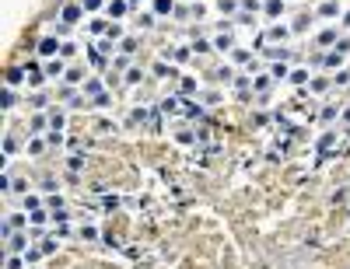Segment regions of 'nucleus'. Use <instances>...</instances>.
<instances>
[{
  "instance_id": "f257e3e1",
  "label": "nucleus",
  "mask_w": 350,
  "mask_h": 269,
  "mask_svg": "<svg viewBox=\"0 0 350 269\" xmlns=\"http://www.w3.org/2000/svg\"><path fill=\"white\" fill-rule=\"evenodd\" d=\"M333 143H336V130H326L319 136V161H329L333 157Z\"/></svg>"
},
{
  "instance_id": "f03ea898",
  "label": "nucleus",
  "mask_w": 350,
  "mask_h": 269,
  "mask_svg": "<svg viewBox=\"0 0 350 269\" xmlns=\"http://www.w3.org/2000/svg\"><path fill=\"white\" fill-rule=\"evenodd\" d=\"M60 49H63V42H60L56 35H46V39L39 42V53H42V56H56Z\"/></svg>"
},
{
  "instance_id": "7ed1b4c3",
  "label": "nucleus",
  "mask_w": 350,
  "mask_h": 269,
  "mask_svg": "<svg viewBox=\"0 0 350 269\" xmlns=\"http://www.w3.org/2000/svg\"><path fill=\"white\" fill-rule=\"evenodd\" d=\"M7 248H11V255L28 252V238H25V234H11V238H7Z\"/></svg>"
},
{
  "instance_id": "20e7f679",
  "label": "nucleus",
  "mask_w": 350,
  "mask_h": 269,
  "mask_svg": "<svg viewBox=\"0 0 350 269\" xmlns=\"http://www.w3.org/2000/svg\"><path fill=\"white\" fill-rule=\"evenodd\" d=\"M81 11H84L81 4H67V7H63V25H77V18H81Z\"/></svg>"
},
{
  "instance_id": "39448f33",
  "label": "nucleus",
  "mask_w": 350,
  "mask_h": 269,
  "mask_svg": "<svg viewBox=\"0 0 350 269\" xmlns=\"http://www.w3.org/2000/svg\"><path fill=\"white\" fill-rule=\"evenodd\" d=\"M182 116H186V119H203L207 112H203L200 105H193V102H182Z\"/></svg>"
},
{
  "instance_id": "423d86ee",
  "label": "nucleus",
  "mask_w": 350,
  "mask_h": 269,
  "mask_svg": "<svg viewBox=\"0 0 350 269\" xmlns=\"http://www.w3.org/2000/svg\"><path fill=\"white\" fill-rule=\"evenodd\" d=\"M151 73H154V77H175V67H172V63H165V60H158V63L151 67Z\"/></svg>"
},
{
  "instance_id": "0eeeda50",
  "label": "nucleus",
  "mask_w": 350,
  "mask_h": 269,
  "mask_svg": "<svg viewBox=\"0 0 350 269\" xmlns=\"http://www.w3.org/2000/svg\"><path fill=\"white\" fill-rule=\"evenodd\" d=\"M214 46H217V49H224V53H228V49H231V46H235V35H231V32H221V35H217V39H214Z\"/></svg>"
},
{
  "instance_id": "6e6552de",
  "label": "nucleus",
  "mask_w": 350,
  "mask_h": 269,
  "mask_svg": "<svg viewBox=\"0 0 350 269\" xmlns=\"http://www.w3.org/2000/svg\"><path fill=\"white\" fill-rule=\"evenodd\" d=\"M175 11V0H154V14L158 18H165V14H172Z\"/></svg>"
},
{
  "instance_id": "1a4fd4ad",
  "label": "nucleus",
  "mask_w": 350,
  "mask_h": 269,
  "mask_svg": "<svg viewBox=\"0 0 350 269\" xmlns=\"http://www.w3.org/2000/svg\"><path fill=\"white\" fill-rule=\"evenodd\" d=\"M46 73H49V77H60V73H67V70H63V56L49 60V63H46Z\"/></svg>"
},
{
  "instance_id": "9d476101",
  "label": "nucleus",
  "mask_w": 350,
  "mask_h": 269,
  "mask_svg": "<svg viewBox=\"0 0 350 269\" xmlns=\"http://www.w3.org/2000/svg\"><path fill=\"white\" fill-rule=\"evenodd\" d=\"M126 11H130V4H123V0H112L109 4V18H123Z\"/></svg>"
},
{
  "instance_id": "9b49d317",
  "label": "nucleus",
  "mask_w": 350,
  "mask_h": 269,
  "mask_svg": "<svg viewBox=\"0 0 350 269\" xmlns=\"http://www.w3.org/2000/svg\"><path fill=\"white\" fill-rule=\"evenodd\" d=\"M49 217H53V213H49V210H32V213H28V220H32V224H35V227H42V224H46V220H49Z\"/></svg>"
},
{
  "instance_id": "f8f14e48",
  "label": "nucleus",
  "mask_w": 350,
  "mask_h": 269,
  "mask_svg": "<svg viewBox=\"0 0 350 269\" xmlns=\"http://www.w3.org/2000/svg\"><path fill=\"white\" fill-rule=\"evenodd\" d=\"M28 70H21V67H11L7 70V87H14V84H21V77H25Z\"/></svg>"
},
{
  "instance_id": "ddd939ff",
  "label": "nucleus",
  "mask_w": 350,
  "mask_h": 269,
  "mask_svg": "<svg viewBox=\"0 0 350 269\" xmlns=\"http://www.w3.org/2000/svg\"><path fill=\"white\" fill-rule=\"evenodd\" d=\"M319 14H322V18H336V14H340V7H336V0H326V4L319 7Z\"/></svg>"
},
{
  "instance_id": "4468645a",
  "label": "nucleus",
  "mask_w": 350,
  "mask_h": 269,
  "mask_svg": "<svg viewBox=\"0 0 350 269\" xmlns=\"http://www.w3.org/2000/svg\"><path fill=\"white\" fill-rule=\"evenodd\" d=\"M105 87H102V80H84V95H91V98H98Z\"/></svg>"
},
{
  "instance_id": "2eb2a0df",
  "label": "nucleus",
  "mask_w": 350,
  "mask_h": 269,
  "mask_svg": "<svg viewBox=\"0 0 350 269\" xmlns=\"http://www.w3.org/2000/svg\"><path fill=\"white\" fill-rule=\"evenodd\" d=\"M343 56H347V53H340V49H333V53H329V56H326L322 63H326V67L333 70V67H340V63H343Z\"/></svg>"
},
{
  "instance_id": "dca6fc26",
  "label": "nucleus",
  "mask_w": 350,
  "mask_h": 269,
  "mask_svg": "<svg viewBox=\"0 0 350 269\" xmlns=\"http://www.w3.org/2000/svg\"><path fill=\"white\" fill-rule=\"evenodd\" d=\"M266 14H270V18H280V14H284V0H266Z\"/></svg>"
},
{
  "instance_id": "f3484780",
  "label": "nucleus",
  "mask_w": 350,
  "mask_h": 269,
  "mask_svg": "<svg viewBox=\"0 0 350 269\" xmlns=\"http://www.w3.org/2000/svg\"><path fill=\"white\" fill-rule=\"evenodd\" d=\"M49 126L53 130H63V112L60 109H49Z\"/></svg>"
},
{
  "instance_id": "a211bd4d",
  "label": "nucleus",
  "mask_w": 350,
  "mask_h": 269,
  "mask_svg": "<svg viewBox=\"0 0 350 269\" xmlns=\"http://www.w3.org/2000/svg\"><path fill=\"white\" fill-rule=\"evenodd\" d=\"M67 168H70V171H81V168H84V154H70Z\"/></svg>"
},
{
  "instance_id": "6ab92c4d",
  "label": "nucleus",
  "mask_w": 350,
  "mask_h": 269,
  "mask_svg": "<svg viewBox=\"0 0 350 269\" xmlns=\"http://www.w3.org/2000/svg\"><path fill=\"white\" fill-rule=\"evenodd\" d=\"M291 80H294V84H308V70H305V67L291 70Z\"/></svg>"
},
{
  "instance_id": "aec40b11",
  "label": "nucleus",
  "mask_w": 350,
  "mask_h": 269,
  "mask_svg": "<svg viewBox=\"0 0 350 269\" xmlns=\"http://www.w3.org/2000/svg\"><path fill=\"white\" fill-rule=\"evenodd\" d=\"M333 42H340V39H336V32H333V28H329V32H322V35H319V46H333Z\"/></svg>"
},
{
  "instance_id": "412c9836",
  "label": "nucleus",
  "mask_w": 350,
  "mask_h": 269,
  "mask_svg": "<svg viewBox=\"0 0 350 269\" xmlns=\"http://www.w3.org/2000/svg\"><path fill=\"white\" fill-rule=\"evenodd\" d=\"M189 53H193L189 46H179V49L172 53V60H175V63H182V60H189Z\"/></svg>"
},
{
  "instance_id": "4be33fe9",
  "label": "nucleus",
  "mask_w": 350,
  "mask_h": 269,
  "mask_svg": "<svg viewBox=\"0 0 350 269\" xmlns=\"http://www.w3.org/2000/svg\"><path fill=\"white\" fill-rule=\"evenodd\" d=\"M14 102H18V98H14V91L7 87V91L0 95V105H4V109H14Z\"/></svg>"
},
{
  "instance_id": "5701e85b",
  "label": "nucleus",
  "mask_w": 350,
  "mask_h": 269,
  "mask_svg": "<svg viewBox=\"0 0 350 269\" xmlns=\"http://www.w3.org/2000/svg\"><path fill=\"white\" fill-rule=\"evenodd\" d=\"M336 116H340V109H336V105H326V109H322V123H333Z\"/></svg>"
},
{
  "instance_id": "b1692460",
  "label": "nucleus",
  "mask_w": 350,
  "mask_h": 269,
  "mask_svg": "<svg viewBox=\"0 0 350 269\" xmlns=\"http://www.w3.org/2000/svg\"><path fill=\"white\" fill-rule=\"evenodd\" d=\"M140 77H144V70H140V67H130V70H126V84H140Z\"/></svg>"
},
{
  "instance_id": "393cba45",
  "label": "nucleus",
  "mask_w": 350,
  "mask_h": 269,
  "mask_svg": "<svg viewBox=\"0 0 350 269\" xmlns=\"http://www.w3.org/2000/svg\"><path fill=\"white\" fill-rule=\"evenodd\" d=\"M214 49V42H207V39H196L193 42V53H210Z\"/></svg>"
},
{
  "instance_id": "a878e982",
  "label": "nucleus",
  "mask_w": 350,
  "mask_h": 269,
  "mask_svg": "<svg viewBox=\"0 0 350 269\" xmlns=\"http://www.w3.org/2000/svg\"><path fill=\"white\" fill-rule=\"evenodd\" d=\"M266 39H287V28H284V25H277V28H270V32H266Z\"/></svg>"
},
{
  "instance_id": "bb28decb",
  "label": "nucleus",
  "mask_w": 350,
  "mask_h": 269,
  "mask_svg": "<svg viewBox=\"0 0 350 269\" xmlns=\"http://www.w3.org/2000/svg\"><path fill=\"white\" fill-rule=\"evenodd\" d=\"M266 87H270V77H256V80H252V91H259V95H263Z\"/></svg>"
},
{
  "instance_id": "cd10ccee",
  "label": "nucleus",
  "mask_w": 350,
  "mask_h": 269,
  "mask_svg": "<svg viewBox=\"0 0 350 269\" xmlns=\"http://www.w3.org/2000/svg\"><path fill=\"white\" fill-rule=\"evenodd\" d=\"M46 123H49V116H35V119H32V130H28V133H39V130L46 126Z\"/></svg>"
},
{
  "instance_id": "c85d7f7f",
  "label": "nucleus",
  "mask_w": 350,
  "mask_h": 269,
  "mask_svg": "<svg viewBox=\"0 0 350 269\" xmlns=\"http://www.w3.org/2000/svg\"><path fill=\"white\" fill-rule=\"evenodd\" d=\"M39 248H42V255H53V252H56V238H46Z\"/></svg>"
},
{
  "instance_id": "c756f323",
  "label": "nucleus",
  "mask_w": 350,
  "mask_h": 269,
  "mask_svg": "<svg viewBox=\"0 0 350 269\" xmlns=\"http://www.w3.org/2000/svg\"><path fill=\"white\" fill-rule=\"evenodd\" d=\"M270 73H273L277 80H280V77H291V70L284 67V63H273V67H270Z\"/></svg>"
},
{
  "instance_id": "7c9ffc66",
  "label": "nucleus",
  "mask_w": 350,
  "mask_h": 269,
  "mask_svg": "<svg viewBox=\"0 0 350 269\" xmlns=\"http://www.w3.org/2000/svg\"><path fill=\"white\" fill-rule=\"evenodd\" d=\"M46 143H49V147H60V143H63V133H60V130H53V133L46 136Z\"/></svg>"
},
{
  "instance_id": "2f4dec72",
  "label": "nucleus",
  "mask_w": 350,
  "mask_h": 269,
  "mask_svg": "<svg viewBox=\"0 0 350 269\" xmlns=\"http://www.w3.org/2000/svg\"><path fill=\"white\" fill-rule=\"evenodd\" d=\"M308 21H312V18H308V14H305V18H298V21H294V25H291V32H305V28H308Z\"/></svg>"
},
{
  "instance_id": "473e14b6",
  "label": "nucleus",
  "mask_w": 350,
  "mask_h": 269,
  "mask_svg": "<svg viewBox=\"0 0 350 269\" xmlns=\"http://www.w3.org/2000/svg\"><path fill=\"white\" fill-rule=\"evenodd\" d=\"M196 91V80L193 77H182V95H193Z\"/></svg>"
},
{
  "instance_id": "72a5a7b5",
  "label": "nucleus",
  "mask_w": 350,
  "mask_h": 269,
  "mask_svg": "<svg viewBox=\"0 0 350 269\" xmlns=\"http://www.w3.org/2000/svg\"><path fill=\"white\" fill-rule=\"evenodd\" d=\"M231 73H235L231 67H221V70H214V77H217V80H231Z\"/></svg>"
},
{
  "instance_id": "f704fd0d",
  "label": "nucleus",
  "mask_w": 350,
  "mask_h": 269,
  "mask_svg": "<svg viewBox=\"0 0 350 269\" xmlns=\"http://www.w3.org/2000/svg\"><path fill=\"white\" fill-rule=\"evenodd\" d=\"M25 206H28V210H42V200H39V196H25Z\"/></svg>"
},
{
  "instance_id": "c9c22d12",
  "label": "nucleus",
  "mask_w": 350,
  "mask_h": 269,
  "mask_svg": "<svg viewBox=\"0 0 350 269\" xmlns=\"http://www.w3.org/2000/svg\"><path fill=\"white\" fill-rule=\"evenodd\" d=\"M102 206H105V210H116V206H119V196H102Z\"/></svg>"
},
{
  "instance_id": "e433bc0d",
  "label": "nucleus",
  "mask_w": 350,
  "mask_h": 269,
  "mask_svg": "<svg viewBox=\"0 0 350 269\" xmlns=\"http://www.w3.org/2000/svg\"><path fill=\"white\" fill-rule=\"evenodd\" d=\"M326 87H329L326 77H315V80H312V91H326Z\"/></svg>"
},
{
  "instance_id": "4c0bfd02",
  "label": "nucleus",
  "mask_w": 350,
  "mask_h": 269,
  "mask_svg": "<svg viewBox=\"0 0 350 269\" xmlns=\"http://www.w3.org/2000/svg\"><path fill=\"white\" fill-rule=\"evenodd\" d=\"M32 105H35V109H46L49 98H46V95H32Z\"/></svg>"
},
{
  "instance_id": "58836bf2",
  "label": "nucleus",
  "mask_w": 350,
  "mask_h": 269,
  "mask_svg": "<svg viewBox=\"0 0 350 269\" xmlns=\"http://www.w3.org/2000/svg\"><path fill=\"white\" fill-rule=\"evenodd\" d=\"M95 105H98V109H105V105H112V98H109V91H102V95L95 98Z\"/></svg>"
},
{
  "instance_id": "ea45409f",
  "label": "nucleus",
  "mask_w": 350,
  "mask_h": 269,
  "mask_svg": "<svg viewBox=\"0 0 350 269\" xmlns=\"http://www.w3.org/2000/svg\"><path fill=\"white\" fill-rule=\"evenodd\" d=\"M81 238H88V241H95V238H98V231H95V227L88 224V227H81Z\"/></svg>"
},
{
  "instance_id": "a19ab883",
  "label": "nucleus",
  "mask_w": 350,
  "mask_h": 269,
  "mask_svg": "<svg viewBox=\"0 0 350 269\" xmlns=\"http://www.w3.org/2000/svg\"><path fill=\"white\" fill-rule=\"evenodd\" d=\"M137 46H140L137 39H123V53H137Z\"/></svg>"
},
{
  "instance_id": "79ce46f5",
  "label": "nucleus",
  "mask_w": 350,
  "mask_h": 269,
  "mask_svg": "<svg viewBox=\"0 0 350 269\" xmlns=\"http://www.w3.org/2000/svg\"><path fill=\"white\" fill-rule=\"evenodd\" d=\"M67 80H70V84H77V80H84V70H67Z\"/></svg>"
},
{
  "instance_id": "37998d69",
  "label": "nucleus",
  "mask_w": 350,
  "mask_h": 269,
  "mask_svg": "<svg viewBox=\"0 0 350 269\" xmlns=\"http://www.w3.org/2000/svg\"><path fill=\"white\" fill-rule=\"evenodd\" d=\"M175 140H179V143H193V133H189V130H179Z\"/></svg>"
},
{
  "instance_id": "c03bdc74",
  "label": "nucleus",
  "mask_w": 350,
  "mask_h": 269,
  "mask_svg": "<svg viewBox=\"0 0 350 269\" xmlns=\"http://www.w3.org/2000/svg\"><path fill=\"white\" fill-rule=\"evenodd\" d=\"M42 147H46L42 140H32V143H28V154H42Z\"/></svg>"
},
{
  "instance_id": "a18cd8bd",
  "label": "nucleus",
  "mask_w": 350,
  "mask_h": 269,
  "mask_svg": "<svg viewBox=\"0 0 350 269\" xmlns=\"http://www.w3.org/2000/svg\"><path fill=\"white\" fill-rule=\"evenodd\" d=\"M74 49H77V46H74V42H63V49H60V56H63V60H67V56H74Z\"/></svg>"
},
{
  "instance_id": "49530a36",
  "label": "nucleus",
  "mask_w": 350,
  "mask_h": 269,
  "mask_svg": "<svg viewBox=\"0 0 350 269\" xmlns=\"http://www.w3.org/2000/svg\"><path fill=\"white\" fill-rule=\"evenodd\" d=\"M336 84H340V87L350 84V70H340V73H336Z\"/></svg>"
},
{
  "instance_id": "de8ad7c7",
  "label": "nucleus",
  "mask_w": 350,
  "mask_h": 269,
  "mask_svg": "<svg viewBox=\"0 0 350 269\" xmlns=\"http://www.w3.org/2000/svg\"><path fill=\"white\" fill-rule=\"evenodd\" d=\"M91 32H109V25H105V21L98 18V21H91Z\"/></svg>"
},
{
  "instance_id": "09e8293b",
  "label": "nucleus",
  "mask_w": 350,
  "mask_h": 269,
  "mask_svg": "<svg viewBox=\"0 0 350 269\" xmlns=\"http://www.w3.org/2000/svg\"><path fill=\"white\" fill-rule=\"evenodd\" d=\"M151 133H161V116H151Z\"/></svg>"
},
{
  "instance_id": "8fccbe9b",
  "label": "nucleus",
  "mask_w": 350,
  "mask_h": 269,
  "mask_svg": "<svg viewBox=\"0 0 350 269\" xmlns=\"http://www.w3.org/2000/svg\"><path fill=\"white\" fill-rule=\"evenodd\" d=\"M14 147H18V140H14V136H7V140H4V150H7V154H14Z\"/></svg>"
},
{
  "instance_id": "3c124183",
  "label": "nucleus",
  "mask_w": 350,
  "mask_h": 269,
  "mask_svg": "<svg viewBox=\"0 0 350 269\" xmlns=\"http://www.w3.org/2000/svg\"><path fill=\"white\" fill-rule=\"evenodd\" d=\"M256 7H259V4H256V0H242V11H245V14H249V11H252V14H256Z\"/></svg>"
},
{
  "instance_id": "603ef678",
  "label": "nucleus",
  "mask_w": 350,
  "mask_h": 269,
  "mask_svg": "<svg viewBox=\"0 0 350 269\" xmlns=\"http://www.w3.org/2000/svg\"><path fill=\"white\" fill-rule=\"evenodd\" d=\"M217 7H221V14H224V11H235V7H238V4H235V0H221V4H217Z\"/></svg>"
},
{
  "instance_id": "864d4df0",
  "label": "nucleus",
  "mask_w": 350,
  "mask_h": 269,
  "mask_svg": "<svg viewBox=\"0 0 350 269\" xmlns=\"http://www.w3.org/2000/svg\"><path fill=\"white\" fill-rule=\"evenodd\" d=\"M81 7H84V11H98V7H102V0H84Z\"/></svg>"
},
{
  "instance_id": "5fc2aeb1",
  "label": "nucleus",
  "mask_w": 350,
  "mask_h": 269,
  "mask_svg": "<svg viewBox=\"0 0 350 269\" xmlns=\"http://www.w3.org/2000/svg\"><path fill=\"white\" fill-rule=\"evenodd\" d=\"M336 49H340V53H350V39H340V42H336Z\"/></svg>"
},
{
  "instance_id": "6e6d98bb",
  "label": "nucleus",
  "mask_w": 350,
  "mask_h": 269,
  "mask_svg": "<svg viewBox=\"0 0 350 269\" xmlns=\"http://www.w3.org/2000/svg\"><path fill=\"white\" fill-rule=\"evenodd\" d=\"M7 269H21V259H18V255H11V259H7Z\"/></svg>"
},
{
  "instance_id": "4d7b16f0",
  "label": "nucleus",
  "mask_w": 350,
  "mask_h": 269,
  "mask_svg": "<svg viewBox=\"0 0 350 269\" xmlns=\"http://www.w3.org/2000/svg\"><path fill=\"white\" fill-rule=\"evenodd\" d=\"M343 25H347V28H350V14H343Z\"/></svg>"
},
{
  "instance_id": "13d9d810",
  "label": "nucleus",
  "mask_w": 350,
  "mask_h": 269,
  "mask_svg": "<svg viewBox=\"0 0 350 269\" xmlns=\"http://www.w3.org/2000/svg\"><path fill=\"white\" fill-rule=\"evenodd\" d=\"M343 123H350V109H347V112H343Z\"/></svg>"
}]
</instances>
